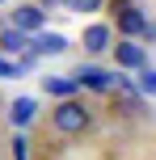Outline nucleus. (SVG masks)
I'll return each instance as SVG.
<instances>
[{"label": "nucleus", "mask_w": 156, "mask_h": 160, "mask_svg": "<svg viewBox=\"0 0 156 160\" xmlns=\"http://www.w3.org/2000/svg\"><path fill=\"white\" fill-rule=\"evenodd\" d=\"M76 88H89V93H110V88H118V80L123 72H106V68H93V63H80L72 72Z\"/></svg>", "instance_id": "2"}, {"label": "nucleus", "mask_w": 156, "mask_h": 160, "mask_svg": "<svg viewBox=\"0 0 156 160\" xmlns=\"http://www.w3.org/2000/svg\"><path fill=\"white\" fill-rule=\"evenodd\" d=\"M13 160H30V143H25V135H13Z\"/></svg>", "instance_id": "12"}, {"label": "nucleus", "mask_w": 156, "mask_h": 160, "mask_svg": "<svg viewBox=\"0 0 156 160\" xmlns=\"http://www.w3.org/2000/svg\"><path fill=\"white\" fill-rule=\"evenodd\" d=\"M114 25H118V38H139L143 25H148V17H143L139 4H123V8L114 13Z\"/></svg>", "instance_id": "6"}, {"label": "nucleus", "mask_w": 156, "mask_h": 160, "mask_svg": "<svg viewBox=\"0 0 156 160\" xmlns=\"http://www.w3.org/2000/svg\"><path fill=\"white\" fill-rule=\"evenodd\" d=\"M139 97H156V72L139 68Z\"/></svg>", "instance_id": "11"}, {"label": "nucleus", "mask_w": 156, "mask_h": 160, "mask_svg": "<svg viewBox=\"0 0 156 160\" xmlns=\"http://www.w3.org/2000/svg\"><path fill=\"white\" fill-rule=\"evenodd\" d=\"M80 47L89 51V55H106V51L114 47V25H106V21H93V25H84V34H80Z\"/></svg>", "instance_id": "5"}, {"label": "nucleus", "mask_w": 156, "mask_h": 160, "mask_svg": "<svg viewBox=\"0 0 156 160\" xmlns=\"http://www.w3.org/2000/svg\"><path fill=\"white\" fill-rule=\"evenodd\" d=\"M110 55H114L118 72H139V68H148V47H143L139 38H118L114 47H110Z\"/></svg>", "instance_id": "3"}, {"label": "nucleus", "mask_w": 156, "mask_h": 160, "mask_svg": "<svg viewBox=\"0 0 156 160\" xmlns=\"http://www.w3.org/2000/svg\"><path fill=\"white\" fill-rule=\"evenodd\" d=\"M30 51H34V55H63V51H68V38H63V34H38Z\"/></svg>", "instance_id": "9"}, {"label": "nucleus", "mask_w": 156, "mask_h": 160, "mask_svg": "<svg viewBox=\"0 0 156 160\" xmlns=\"http://www.w3.org/2000/svg\"><path fill=\"white\" fill-rule=\"evenodd\" d=\"M0 51H4V55H30V34L4 25V30H0Z\"/></svg>", "instance_id": "7"}, {"label": "nucleus", "mask_w": 156, "mask_h": 160, "mask_svg": "<svg viewBox=\"0 0 156 160\" xmlns=\"http://www.w3.org/2000/svg\"><path fill=\"white\" fill-rule=\"evenodd\" d=\"M139 42H143V47H156V21H152V17H148V25H143Z\"/></svg>", "instance_id": "13"}, {"label": "nucleus", "mask_w": 156, "mask_h": 160, "mask_svg": "<svg viewBox=\"0 0 156 160\" xmlns=\"http://www.w3.org/2000/svg\"><path fill=\"white\" fill-rule=\"evenodd\" d=\"M42 93L59 97V101H63V97H76V80L72 76H47V80H42Z\"/></svg>", "instance_id": "10"}, {"label": "nucleus", "mask_w": 156, "mask_h": 160, "mask_svg": "<svg viewBox=\"0 0 156 160\" xmlns=\"http://www.w3.org/2000/svg\"><path fill=\"white\" fill-rule=\"evenodd\" d=\"M8 122H13L17 131H25L34 122V97H17L13 105H8Z\"/></svg>", "instance_id": "8"}, {"label": "nucleus", "mask_w": 156, "mask_h": 160, "mask_svg": "<svg viewBox=\"0 0 156 160\" xmlns=\"http://www.w3.org/2000/svg\"><path fill=\"white\" fill-rule=\"evenodd\" d=\"M8 25L21 34H42V25H47V8L42 4H17L13 17H8Z\"/></svg>", "instance_id": "4"}, {"label": "nucleus", "mask_w": 156, "mask_h": 160, "mask_svg": "<svg viewBox=\"0 0 156 160\" xmlns=\"http://www.w3.org/2000/svg\"><path fill=\"white\" fill-rule=\"evenodd\" d=\"M93 122H97V114H93V105L80 101V97H63V101H55V110H51V127H55L59 135H84V131H93Z\"/></svg>", "instance_id": "1"}]
</instances>
